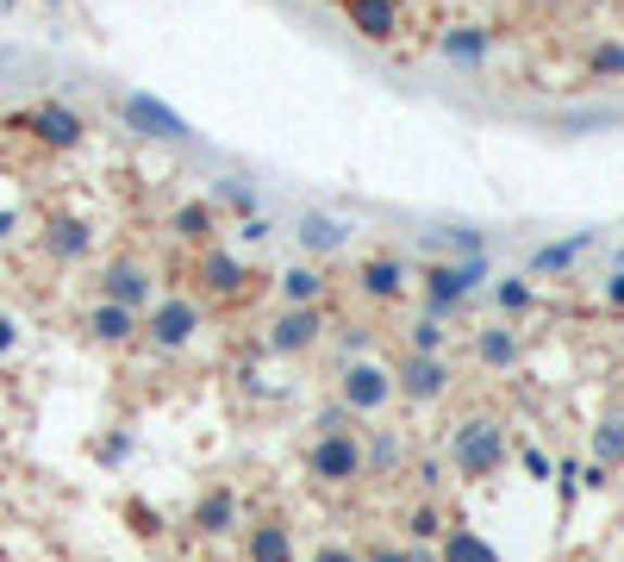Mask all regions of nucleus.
I'll use <instances>...</instances> for the list:
<instances>
[{
  "mask_svg": "<svg viewBox=\"0 0 624 562\" xmlns=\"http://www.w3.org/2000/svg\"><path fill=\"white\" fill-rule=\"evenodd\" d=\"M499 462H506V437H499V425L474 419V425L456 432V469H462V475H494Z\"/></svg>",
  "mask_w": 624,
  "mask_h": 562,
  "instance_id": "obj_1",
  "label": "nucleus"
},
{
  "mask_svg": "<svg viewBox=\"0 0 624 562\" xmlns=\"http://www.w3.org/2000/svg\"><path fill=\"white\" fill-rule=\"evenodd\" d=\"M313 475H319V482H356V475H362V450H356V437H349V432H324L319 450H313Z\"/></svg>",
  "mask_w": 624,
  "mask_h": 562,
  "instance_id": "obj_2",
  "label": "nucleus"
},
{
  "mask_svg": "<svg viewBox=\"0 0 624 562\" xmlns=\"http://www.w3.org/2000/svg\"><path fill=\"white\" fill-rule=\"evenodd\" d=\"M394 400V382L374 369V362H356V369H344V407L349 412H381Z\"/></svg>",
  "mask_w": 624,
  "mask_h": 562,
  "instance_id": "obj_3",
  "label": "nucleus"
},
{
  "mask_svg": "<svg viewBox=\"0 0 624 562\" xmlns=\"http://www.w3.org/2000/svg\"><path fill=\"white\" fill-rule=\"evenodd\" d=\"M194 325H200L194 301H163V307L150 312V337H156V344H188V337H194Z\"/></svg>",
  "mask_w": 624,
  "mask_h": 562,
  "instance_id": "obj_4",
  "label": "nucleus"
},
{
  "mask_svg": "<svg viewBox=\"0 0 624 562\" xmlns=\"http://www.w3.org/2000/svg\"><path fill=\"white\" fill-rule=\"evenodd\" d=\"M399 387H406L412 400H431V394H444V387H449V362H437V357H412L406 369H399Z\"/></svg>",
  "mask_w": 624,
  "mask_h": 562,
  "instance_id": "obj_5",
  "label": "nucleus"
},
{
  "mask_svg": "<svg viewBox=\"0 0 624 562\" xmlns=\"http://www.w3.org/2000/svg\"><path fill=\"white\" fill-rule=\"evenodd\" d=\"M100 294H106L113 307H144V301H150V281L138 276L131 263H113V269L100 276Z\"/></svg>",
  "mask_w": 624,
  "mask_h": 562,
  "instance_id": "obj_6",
  "label": "nucleus"
},
{
  "mask_svg": "<svg viewBox=\"0 0 624 562\" xmlns=\"http://www.w3.org/2000/svg\"><path fill=\"white\" fill-rule=\"evenodd\" d=\"M31 126H38V138H44V144H56V151L81 144V119H75L69 106H38V113H31Z\"/></svg>",
  "mask_w": 624,
  "mask_h": 562,
  "instance_id": "obj_7",
  "label": "nucleus"
},
{
  "mask_svg": "<svg viewBox=\"0 0 624 562\" xmlns=\"http://www.w3.org/2000/svg\"><path fill=\"white\" fill-rule=\"evenodd\" d=\"M125 113H131V126H144L150 138H188V126H181L175 113H163L150 94H131V101H125Z\"/></svg>",
  "mask_w": 624,
  "mask_h": 562,
  "instance_id": "obj_8",
  "label": "nucleus"
},
{
  "mask_svg": "<svg viewBox=\"0 0 624 562\" xmlns=\"http://www.w3.org/2000/svg\"><path fill=\"white\" fill-rule=\"evenodd\" d=\"M474 281H481V269H474V263H469V269H431V301H437V307H456Z\"/></svg>",
  "mask_w": 624,
  "mask_h": 562,
  "instance_id": "obj_9",
  "label": "nucleus"
},
{
  "mask_svg": "<svg viewBox=\"0 0 624 562\" xmlns=\"http://www.w3.org/2000/svg\"><path fill=\"white\" fill-rule=\"evenodd\" d=\"M313 337H319V312L300 307V312H288V319L275 325V350H306Z\"/></svg>",
  "mask_w": 624,
  "mask_h": 562,
  "instance_id": "obj_10",
  "label": "nucleus"
},
{
  "mask_svg": "<svg viewBox=\"0 0 624 562\" xmlns=\"http://www.w3.org/2000/svg\"><path fill=\"white\" fill-rule=\"evenodd\" d=\"M231 519H238V500H231V494H206V500H200L194 507V525L200 532H231Z\"/></svg>",
  "mask_w": 624,
  "mask_h": 562,
  "instance_id": "obj_11",
  "label": "nucleus"
},
{
  "mask_svg": "<svg viewBox=\"0 0 624 562\" xmlns=\"http://www.w3.org/2000/svg\"><path fill=\"white\" fill-rule=\"evenodd\" d=\"M349 13L362 20L369 38H394V7H387V0H349Z\"/></svg>",
  "mask_w": 624,
  "mask_h": 562,
  "instance_id": "obj_12",
  "label": "nucleus"
},
{
  "mask_svg": "<svg viewBox=\"0 0 624 562\" xmlns=\"http://www.w3.org/2000/svg\"><path fill=\"white\" fill-rule=\"evenodd\" d=\"M88 325H94V337L119 344V337H131V307H113V301H106V307H94V319H88Z\"/></svg>",
  "mask_w": 624,
  "mask_h": 562,
  "instance_id": "obj_13",
  "label": "nucleus"
},
{
  "mask_svg": "<svg viewBox=\"0 0 624 562\" xmlns=\"http://www.w3.org/2000/svg\"><path fill=\"white\" fill-rule=\"evenodd\" d=\"M250 562H288V532H281V525L250 532Z\"/></svg>",
  "mask_w": 624,
  "mask_h": 562,
  "instance_id": "obj_14",
  "label": "nucleus"
},
{
  "mask_svg": "<svg viewBox=\"0 0 624 562\" xmlns=\"http://www.w3.org/2000/svg\"><path fill=\"white\" fill-rule=\"evenodd\" d=\"M449 562H499L474 532H449Z\"/></svg>",
  "mask_w": 624,
  "mask_h": 562,
  "instance_id": "obj_15",
  "label": "nucleus"
},
{
  "mask_svg": "<svg viewBox=\"0 0 624 562\" xmlns=\"http://www.w3.org/2000/svg\"><path fill=\"white\" fill-rule=\"evenodd\" d=\"M444 51L449 56H481L487 51V38H481L474 26H456V31H444Z\"/></svg>",
  "mask_w": 624,
  "mask_h": 562,
  "instance_id": "obj_16",
  "label": "nucleus"
},
{
  "mask_svg": "<svg viewBox=\"0 0 624 562\" xmlns=\"http://www.w3.org/2000/svg\"><path fill=\"white\" fill-rule=\"evenodd\" d=\"M594 450H599V462H624V425H619V419H606V425H599Z\"/></svg>",
  "mask_w": 624,
  "mask_h": 562,
  "instance_id": "obj_17",
  "label": "nucleus"
},
{
  "mask_svg": "<svg viewBox=\"0 0 624 562\" xmlns=\"http://www.w3.org/2000/svg\"><path fill=\"white\" fill-rule=\"evenodd\" d=\"M362 288H369V294H399V269L394 263H369V269H362Z\"/></svg>",
  "mask_w": 624,
  "mask_h": 562,
  "instance_id": "obj_18",
  "label": "nucleus"
},
{
  "mask_svg": "<svg viewBox=\"0 0 624 562\" xmlns=\"http://www.w3.org/2000/svg\"><path fill=\"white\" fill-rule=\"evenodd\" d=\"M281 294H288L294 307H300V301H319V276H313V269H294V276L281 281Z\"/></svg>",
  "mask_w": 624,
  "mask_h": 562,
  "instance_id": "obj_19",
  "label": "nucleus"
},
{
  "mask_svg": "<svg viewBox=\"0 0 624 562\" xmlns=\"http://www.w3.org/2000/svg\"><path fill=\"white\" fill-rule=\"evenodd\" d=\"M481 357H487V362H512V357H519L512 332H487V337H481Z\"/></svg>",
  "mask_w": 624,
  "mask_h": 562,
  "instance_id": "obj_20",
  "label": "nucleus"
},
{
  "mask_svg": "<svg viewBox=\"0 0 624 562\" xmlns=\"http://www.w3.org/2000/svg\"><path fill=\"white\" fill-rule=\"evenodd\" d=\"M313 251H324V244H338V231H331V219H306V231H300Z\"/></svg>",
  "mask_w": 624,
  "mask_h": 562,
  "instance_id": "obj_21",
  "label": "nucleus"
},
{
  "mask_svg": "<svg viewBox=\"0 0 624 562\" xmlns=\"http://www.w3.org/2000/svg\"><path fill=\"white\" fill-rule=\"evenodd\" d=\"M581 244H587V238H569V244H556V251H544V256H537V269H562V263H569V256L581 251Z\"/></svg>",
  "mask_w": 624,
  "mask_h": 562,
  "instance_id": "obj_22",
  "label": "nucleus"
},
{
  "mask_svg": "<svg viewBox=\"0 0 624 562\" xmlns=\"http://www.w3.org/2000/svg\"><path fill=\"white\" fill-rule=\"evenodd\" d=\"M206 226H213L206 206H188V213H181V231H188V238H206Z\"/></svg>",
  "mask_w": 624,
  "mask_h": 562,
  "instance_id": "obj_23",
  "label": "nucleus"
},
{
  "mask_svg": "<svg viewBox=\"0 0 624 562\" xmlns=\"http://www.w3.org/2000/svg\"><path fill=\"white\" fill-rule=\"evenodd\" d=\"M594 69H624V44H606V51H594Z\"/></svg>",
  "mask_w": 624,
  "mask_h": 562,
  "instance_id": "obj_24",
  "label": "nucleus"
},
{
  "mask_svg": "<svg viewBox=\"0 0 624 562\" xmlns=\"http://www.w3.org/2000/svg\"><path fill=\"white\" fill-rule=\"evenodd\" d=\"M313 562H356V557H349L344 544H324V550H319V557H313Z\"/></svg>",
  "mask_w": 624,
  "mask_h": 562,
  "instance_id": "obj_25",
  "label": "nucleus"
},
{
  "mask_svg": "<svg viewBox=\"0 0 624 562\" xmlns=\"http://www.w3.org/2000/svg\"><path fill=\"white\" fill-rule=\"evenodd\" d=\"M13 344H20V332H13V319H0V357H7Z\"/></svg>",
  "mask_w": 624,
  "mask_h": 562,
  "instance_id": "obj_26",
  "label": "nucleus"
},
{
  "mask_svg": "<svg viewBox=\"0 0 624 562\" xmlns=\"http://www.w3.org/2000/svg\"><path fill=\"white\" fill-rule=\"evenodd\" d=\"M369 562H412V557H399V550H381V557H369Z\"/></svg>",
  "mask_w": 624,
  "mask_h": 562,
  "instance_id": "obj_27",
  "label": "nucleus"
},
{
  "mask_svg": "<svg viewBox=\"0 0 624 562\" xmlns=\"http://www.w3.org/2000/svg\"><path fill=\"white\" fill-rule=\"evenodd\" d=\"M612 301H619V307H624V276H619V281H612Z\"/></svg>",
  "mask_w": 624,
  "mask_h": 562,
  "instance_id": "obj_28",
  "label": "nucleus"
}]
</instances>
